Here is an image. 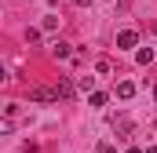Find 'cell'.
Listing matches in <instances>:
<instances>
[{
    "label": "cell",
    "instance_id": "cell-1",
    "mask_svg": "<svg viewBox=\"0 0 157 153\" xmlns=\"http://www.w3.org/2000/svg\"><path fill=\"white\" fill-rule=\"evenodd\" d=\"M55 99H59V91H55V88H29V102H55Z\"/></svg>",
    "mask_w": 157,
    "mask_h": 153
},
{
    "label": "cell",
    "instance_id": "cell-2",
    "mask_svg": "<svg viewBox=\"0 0 157 153\" xmlns=\"http://www.w3.org/2000/svg\"><path fill=\"white\" fill-rule=\"evenodd\" d=\"M135 40H139L135 29H121L117 33V47H135Z\"/></svg>",
    "mask_w": 157,
    "mask_h": 153
},
{
    "label": "cell",
    "instance_id": "cell-3",
    "mask_svg": "<svg viewBox=\"0 0 157 153\" xmlns=\"http://www.w3.org/2000/svg\"><path fill=\"white\" fill-rule=\"evenodd\" d=\"M51 55H55V58H70V44L55 40V44H51Z\"/></svg>",
    "mask_w": 157,
    "mask_h": 153
},
{
    "label": "cell",
    "instance_id": "cell-4",
    "mask_svg": "<svg viewBox=\"0 0 157 153\" xmlns=\"http://www.w3.org/2000/svg\"><path fill=\"white\" fill-rule=\"evenodd\" d=\"M55 91H59V99H73V84H70V80H59Z\"/></svg>",
    "mask_w": 157,
    "mask_h": 153
},
{
    "label": "cell",
    "instance_id": "cell-5",
    "mask_svg": "<svg viewBox=\"0 0 157 153\" xmlns=\"http://www.w3.org/2000/svg\"><path fill=\"white\" fill-rule=\"evenodd\" d=\"M117 95H121V99H132V95H135V84H132V80H121V84H117Z\"/></svg>",
    "mask_w": 157,
    "mask_h": 153
},
{
    "label": "cell",
    "instance_id": "cell-6",
    "mask_svg": "<svg viewBox=\"0 0 157 153\" xmlns=\"http://www.w3.org/2000/svg\"><path fill=\"white\" fill-rule=\"evenodd\" d=\"M135 58H139V62H143V66H146V62H154V51H150V47H143V51H139V55H135Z\"/></svg>",
    "mask_w": 157,
    "mask_h": 153
},
{
    "label": "cell",
    "instance_id": "cell-7",
    "mask_svg": "<svg viewBox=\"0 0 157 153\" xmlns=\"http://www.w3.org/2000/svg\"><path fill=\"white\" fill-rule=\"evenodd\" d=\"M91 106H106V95L102 91H91Z\"/></svg>",
    "mask_w": 157,
    "mask_h": 153
},
{
    "label": "cell",
    "instance_id": "cell-8",
    "mask_svg": "<svg viewBox=\"0 0 157 153\" xmlns=\"http://www.w3.org/2000/svg\"><path fill=\"white\" fill-rule=\"evenodd\" d=\"M99 153H113V146L110 142H99Z\"/></svg>",
    "mask_w": 157,
    "mask_h": 153
},
{
    "label": "cell",
    "instance_id": "cell-9",
    "mask_svg": "<svg viewBox=\"0 0 157 153\" xmlns=\"http://www.w3.org/2000/svg\"><path fill=\"white\" fill-rule=\"evenodd\" d=\"M73 4H80V7H84V4H91V0H73Z\"/></svg>",
    "mask_w": 157,
    "mask_h": 153
},
{
    "label": "cell",
    "instance_id": "cell-10",
    "mask_svg": "<svg viewBox=\"0 0 157 153\" xmlns=\"http://www.w3.org/2000/svg\"><path fill=\"white\" fill-rule=\"evenodd\" d=\"M146 153H157V146H150V150H146Z\"/></svg>",
    "mask_w": 157,
    "mask_h": 153
},
{
    "label": "cell",
    "instance_id": "cell-11",
    "mask_svg": "<svg viewBox=\"0 0 157 153\" xmlns=\"http://www.w3.org/2000/svg\"><path fill=\"white\" fill-rule=\"evenodd\" d=\"M128 153H143V150H128Z\"/></svg>",
    "mask_w": 157,
    "mask_h": 153
},
{
    "label": "cell",
    "instance_id": "cell-12",
    "mask_svg": "<svg viewBox=\"0 0 157 153\" xmlns=\"http://www.w3.org/2000/svg\"><path fill=\"white\" fill-rule=\"evenodd\" d=\"M154 99H157V88H154Z\"/></svg>",
    "mask_w": 157,
    "mask_h": 153
}]
</instances>
